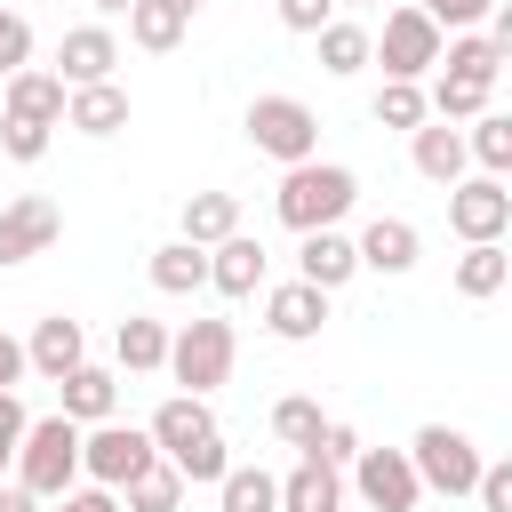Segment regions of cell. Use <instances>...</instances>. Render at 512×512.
Listing matches in <instances>:
<instances>
[{
	"mask_svg": "<svg viewBox=\"0 0 512 512\" xmlns=\"http://www.w3.org/2000/svg\"><path fill=\"white\" fill-rule=\"evenodd\" d=\"M352 256H360V272H384V280H400V272H416V256H424V232H416L408 216H376V224H360V232H352Z\"/></svg>",
	"mask_w": 512,
	"mask_h": 512,
	"instance_id": "cell-13",
	"label": "cell"
},
{
	"mask_svg": "<svg viewBox=\"0 0 512 512\" xmlns=\"http://www.w3.org/2000/svg\"><path fill=\"white\" fill-rule=\"evenodd\" d=\"M352 200H360V176L344 168V160H296V168H280V192H272V216L304 240V232H328V224H344L352 216Z\"/></svg>",
	"mask_w": 512,
	"mask_h": 512,
	"instance_id": "cell-2",
	"label": "cell"
},
{
	"mask_svg": "<svg viewBox=\"0 0 512 512\" xmlns=\"http://www.w3.org/2000/svg\"><path fill=\"white\" fill-rule=\"evenodd\" d=\"M120 512H184V472L176 464H144L120 488Z\"/></svg>",
	"mask_w": 512,
	"mask_h": 512,
	"instance_id": "cell-31",
	"label": "cell"
},
{
	"mask_svg": "<svg viewBox=\"0 0 512 512\" xmlns=\"http://www.w3.org/2000/svg\"><path fill=\"white\" fill-rule=\"evenodd\" d=\"M448 280H456V296H472V304H488V296H496V288L512 280V256H504V240H480V248H464Z\"/></svg>",
	"mask_w": 512,
	"mask_h": 512,
	"instance_id": "cell-28",
	"label": "cell"
},
{
	"mask_svg": "<svg viewBox=\"0 0 512 512\" xmlns=\"http://www.w3.org/2000/svg\"><path fill=\"white\" fill-rule=\"evenodd\" d=\"M80 360H88V328H80V320H64V312H48V320L24 336V368H32V376H48V384H56V376H72Z\"/></svg>",
	"mask_w": 512,
	"mask_h": 512,
	"instance_id": "cell-17",
	"label": "cell"
},
{
	"mask_svg": "<svg viewBox=\"0 0 512 512\" xmlns=\"http://www.w3.org/2000/svg\"><path fill=\"white\" fill-rule=\"evenodd\" d=\"M24 64H32V24H24V16L0 0V80H16Z\"/></svg>",
	"mask_w": 512,
	"mask_h": 512,
	"instance_id": "cell-36",
	"label": "cell"
},
{
	"mask_svg": "<svg viewBox=\"0 0 512 512\" xmlns=\"http://www.w3.org/2000/svg\"><path fill=\"white\" fill-rule=\"evenodd\" d=\"M56 400H64L56 416H72L80 432H88V424H112V416H120V376L96 368V360H80L72 376H56Z\"/></svg>",
	"mask_w": 512,
	"mask_h": 512,
	"instance_id": "cell-16",
	"label": "cell"
},
{
	"mask_svg": "<svg viewBox=\"0 0 512 512\" xmlns=\"http://www.w3.org/2000/svg\"><path fill=\"white\" fill-rule=\"evenodd\" d=\"M336 8H368V0H336Z\"/></svg>",
	"mask_w": 512,
	"mask_h": 512,
	"instance_id": "cell-48",
	"label": "cell"
},
{
	"mask_svg": "<svg viewBox=\"0 0 512 512\" xmlns=\"http://www.w3.org/2000/svg\"><path fill=\"white\" fill-rule=\"evenodd\" d=\"M408 160H416V176L440 184V192L464 184V168H472V160H464V128H448V120H424V128L408 136Z\"/></svg>",
	"mask_w": 512,
	"mask_h": 512,
	"instance_id": "cell-19",
	"label": "cell"
},
{
	"mask_svg": "<svg viewBox=\"0 0 512 512\" xmlns=\"http://www.w3.org/2000/svg\"><path fill=\"white\" fill-rule=\"evenodd\" d=\"M56 232H64V208H56L48 192H16V200L0 208V272H8V264L48 256V248H56Z\"/></svg>",
	"mask_w": 512,
	"mask_h": 512,
	"instance_id": "cell-11",
	"label": "cell"
},
{
	"mask_svg": "<svg viewBox=\"0 0 512 512\" xmlns=\"http://www.w3.org/2000/svg\"><path fill=\"white\" fill-rule=\"evenodd\" d=\"M352 272H360V256H352V232H336V224H328V232H304V248H296V280H304V288L336 296Z\"/></svg>",
	"mask_w": 512,
	"mask_h": 512,
	"instance_id": "cell-18",
	"label": "cell"
},
{
	"mask_svg": "<svg viewBox=\"0 0 512 512\" xmlns=\"http://www.w3.org/2000/svg\"><path fill=\"white\" fill-rule=\"evenodd\" d=\"M144 464H160V448H152L144 424H120V416H112V424H88V432H80V480H96V488L120 496Z\"/></svg>",
	"mask_w": 512,
	"mask_h": 512,
	"instance_id": "cell-7",
	"label": "cell"
},
{
	"mask_svg": "<svg viewBox=\"0 0 512 512\" xmlns=\"http://www.w3.org/2000/svg\"><path fill=\"white\" fill-rule=\"evenodd\" d=\"M240 128H248V144H256L264 160H280V168L320 160V112H312L304 96H280V88H272V96H256V104H248V120H240Z\"/></svg>",
	"mask_w": 512,
	"mask_h": 512,
	"instance_id": "cell-6",
	"label": "cell"
},
{
	"mask_svg": "<svg viewBox=\"0 0 512 512\" xmlns=\"http://www.w3.org/2000/svg\"><path fill=\"white\" fill-rule=\"evenodd\" d=\"M48 136H56V128H32V120H0V152H8V160H24V168L48 152Z\"/></svg>",
	"mask_w": 512,
	"mask_h": 512,
	"instance_id": "cell-38",
	"label": "cell"
},
{
	"mask_svg": "<svg viewBox=\"0 0 512 512\" xmlns=\"http://www.w3.org/2000/svg\"><path fill=\"white\" fill-rule=\"evenodd\" d=\"M232 360H240V336H232V320H184V328L168 336V368H160V376H176V392L208 400V392L232 376Z\"/></svg>",
	"mask_w": 512,
	"mask_h": 512,
	"instance_id": "cell-4",
	"label": "cell"
},
{
	"mask_svg": "<svg viewBox=\"0 0 512 512\" xmlns=\"http://www.w3.org/2000/svg\"><path fill=\"white\" fill-rule=\"evenodd\" d=\"M152 448H160V464H176L184 472V488H216L224 472H232V456H224V432H216V416H208V400H192V392H168L160 408H152Z\"/></svg>",
	"mask_w": 512,
	"mask_h": 512,
	"instance_id": "cell-1",
	"label": "cell"
},
{
	"mask_svg": "<svg viewBox=\"0 0 512 512\" xmlns=\"http://www.w3.org/2000/svg\"><path fill=\"white\" fill-rule=\"evenodd\" d=\"M128 8H136V0H96V16H128Z\"/></svg>",
	"mask_w": 512,
	"mask_h": 512,
	"instance_id": "cell-46",
	"label": "cell"
},
{
	"mask_svg": "<svg viewBox=\"0 0 512 512\" xmlns=\"http://www.w3.org/2000/svg\"><path fill=\"white\" fill-rule=\"evenodd\" d=\"M112 64H120V40H112V24H72L64 40H56V80L64 88H96V80H112Z\"/></svg>",
	"mask_w": 512,
	"mask_h": 512,
	"instance_id": "cell-12",
	"label": "cell"
},
{
	"mask_svg": "<svg viewBox=\"0 0 512 512\" xmlns=\"http://www.w3.org/2000/svg\"><path fill=\"white\" fill-rule=\"evenodd\" d=\"M0 120H32V128H64V80L56 72H40V64H24L16 80H8V112Z\"/></svg>",
	"mask_w": 512,
	"mask_h": 512,
	"instance_id": "cell-21",
	"label": "cell"
},
{
	"mask_svg": "<svg viewBox=\"0 0 512 512\" xmlns=\"http://www.w3.org/2000/svg\"><path fill=\"white\" fill-rule=\"evenodd\" d=\"M264 328H272L280 344H312V336L328 328V296L304 288V280H280V288H264Z\"/></svg>",
	"mask_w": 512,
	"mask_h": 512,
	"instance_id": "cell-15",
	"label": "cell"
},
{
	"mask_svg": "<svg viewBox=\"0 0 512 512\" xmlns=\"http://www.w3.org/2000/svg\"><path fill=\"white\" fill-rule=\"evenodd\" d=\"M448 232H456L464 248L504 240V232H512V192H504V176H464V184H448Z\"/></svg>",
	"mask_w": 512,
	"mask_h": 512,
	"instance_id": "cell-10",
	"label": "cell"
},
{
	"mask_svg": "<svg viewBox=\"0 0 512 512\" xmlns=\"http://www.w3.org/2000/svg\"><path fill=\"white\" fill-rule=\"evenodd\" d=\"M184 24H192V16H176V8H160V0H136V8H128V40L152 48V56H168V48L184 40Z\"/></svg>",
	"mask_w": 512,
	"mask_h": 512,
	"instance_id": "cell-33",
	"label": "cell"
},
{
	"mask_svg": "<svg viewBox=\"0 0 512 512\" xmlns=\"http://www.w3.org/2000/svg\"><path fill=\"white\" fill-rule=\"evenodd\" d=\"M488 80H456V72H432V88H424V112L432 120H448V128H464V120H480L488 112Z\"/></svg>",
	"mask_w": 512,
	"mask_h": 512,
	"instance_id": "cell-26",
	"label": "cell"
},
{
	"mask_svg": "<svg viewBox=\"0 0 512 512\" xmlns=\"http://www.w3.org/2000/svg\"><path fill=\"white\" fill-rule=\"evenodd\" d=\"M48 512H120V496H112V488H96V480H88V488H64V496H56V504H48Z\"/></svg>",
	"mask_w": 512,
	"mask_h": 512,
	"instance_id": "cell-42",
	"label": "cell"
},
{
	"mask_svg": "<svg viewBox=\"0 0 512 512\" xmlns=\"http://www.w3.org/2000/svg\"><path fill=\"white\" fill-rule=\"evenodd\" d=\"M408 464H416V480L432 488V496H472V480H480V448H472V432H456V424H416V440H408Z\"/></svg>",
	"mask_w": 512,
	"mask_h": 512,
	"instance_id": "cell-8",
	"label": "cell"
},
{
	"mask_svg": "<svg viewBox=\"0 0 512 512\" xmlns=\"http://www.w3.org/2000/svg\"><path fill=\"white\" fill-rule=\"evenodd\" d=\"M112 360H120L128 376H160V368H168V328L144 320V312H128V320L112 328Z\"/></svg>",
	"mask_w": 512,
	"mask_h": 512,
	"instance_id": "cell-24",
	"label": "cell"
},
{
	"mask_svg": "<svg viewBox=\"0 0 512 512\" xmlns=\"http://www.w3.org/2000/svg\"><path fill=\"white\" fill-rule=\"evenodd\" d=\"M24 424H32V416H24V400H16V392H0V456H16Z\"/></svg>",
	"mask_w": 512,
	"mask_h": 512,
	"instance_id": "cell-43",
	"label": "cell"
},
{
	"mask_svg": "<svg viewBox=\"0 0 512 512\" xmlns=\"http://www.w3.org/2000/svg\"><path fill=\"white\" fill-rule=\"evenodd\" d=\"M464 160H480V176H504L512 168V112H480L464 128Z\"/></svg>",
	"mask_w": 512,
	"mask_h": 512,
	"instance_id": "cell-32",
	"label": "cell"
},
{
	"mask_svg": "<svg viewBox=\"0 0 512 512\" xmlns=\"http://www.w3.org/2000/svg\"><path fill=\"white\" fill-rule=\"evenodd\" d=\"M312 456H320V464H336V472H344V464H352V456H360V432H352V424H336V416H328V424H320V440H312Z\"/></svg>",
	"mask_w": 512,
	"mask_h": 512,
	"instance_id": "cell-39",
	"label": "cell"
},
{
	"mask_svg": "<svg viewBox=\"0 0 512 512\" xmlns=\"http://www.w3.org/2000/svg\"><path fill=\"white\" fill-rule=\"evenodd\" d=\"M472 496H480V512H512V464H504V456H496V464H480Z\"/></svg>",
	"mask_w": 512,
	"mask_h": 512,
	"instance_id": "cell-40",
	"label": "cell"
},
{
	"mask_svg": "<svg viewBox=\"0 0 512 512\" xmlns=\"http://www.w3.org/2000/svg\"><path fill=\"white\" fill-rule=\"evenodd\" d=\"M0 472H8V456H0Z\"/></svg>",
	"mask_w": 512,
	"mask_h": 512,
	"instance_id": "cell-49",
	"label": "cell"
},
{
	"mask_svg": "<svg viewBox=\"0 0 512 512\" xmlns=\"http://www.w3.org/2000/svg\"><path fill=\"white\" fill-rule=\"evenodd\" d=\"M8 464H16V488H24V496L56 504L64 488H80V424H72V416H32Z\"/></svg>",
	"mask_w": 512,
	"mask_h": 512,
	"instance_id": "cell-3",
	"label": "cell"
},
{
	"mask_svg": "<svg viewBox=\"0 0 512 512\" xmlns=\"http://www.w3.org/2000/svg\"><path fill=\"white\" fill-rule=\"evenodd\" d=\"M152 288H160V296H200V288H208V248H192V240L152 248Z\"/></svg>",
	"mask_w": 512,
	"mask_h": 512,
	"instance_id": "cell-27",
	"label": "cell"
},
{
	"mask_svg": "<svg viewBox=\"0 0 512 512\" xmlns=\"http://www.w3.org/2000/svg\"><path fill=\"white\" fill-rule=\"evenodd\" d=\"M272 8H280V24H288V32H304V40L336 16V0H272Z\"/></svg>",
	"mask_w": 512,
	"mask_h": 512,
	"instance_id": "cell-41",
	"label": "cell"
},
{
	"mask_svg": "<svg viewBox=\"0 0 512 512\" xmlns=\"http://www.w3.org/2000/svg\"><path fill=\"white\" fill-rule=\"evenodd\" d=\"M16 384H24V336L0 328V392H16Z\"/></svg>",
	"mask_w": 512,
	"mask_h": 512,
	"instance_id": "cell-44",
	"label": "cell"
},
{
	"mask_svg": "<svg viewBox=\"0 0 512 512\" xmlns=\"http://www.w3.org/2000/svg\"><path fill=\"white\" fill-rule=\"evenodd\" d=\"M344 472H352V496H360L368 512H416V504H424V480H416L408 448H360Z\"/></svg>",
	"mask_w": 512,
	"mask_h": 512,
	"instance_id": "cell-9",
	"label": "cell"
},
{
	"mask_svg": "<svg viewBox=\"0 0 512 512\" xmlns=\"http://www.w3.org/2000/svg\"><path fill=\"white\" fill-rule=\"evenodd\" d=\"M264 272H272V256H264V240H256V232H232V240H216V248H208V288H216V296H232V304H248V296L264 288Z\"/></svg>",
	"mask_w": 512,
	"mask_h": 512,
	"instance_id": "cell-14",
	"label": "cell"
},
{
	"mask_svg": "<svg viewBox=\"0 0 512 512\" xmlns=\"http://www.w3.org/2000/svg\"><path fill=\"white\" fill-rule=\"evenodd\" d=\"M160 8H176V16H200V0H160Z\"/></svg>",
	"mask_w": 512,
	"mask_h": 512,
	"instance_id": "cell-47",
	"label": "cell"
},
{
	"mask_svg": "<svg viewBox=\"0 0 512 512\" xmlns=\"http://www.w3.org/2000/svg\"><path fill=\"white\" fill-rule=\"evenodd\" d=\"M416 8H424V16L440 24V32H480L496 0H416Z\"/></svg>",
	"mask_w": 512,
	"mask_h": 512,
	"instance_id": "cell-37",
	"label": "cell"
},
{
	"mask_svg": "<svg viewBox=\"0 0 512 512\" xmlns=\"http://www.w3.org/2000/svg\"><path fill=\"white\" fill-rule=\"evenodd\" d=\"M440 24L408 0V8H384V32H368V64H384V80H432V64H440Z\"/></svg>",
	"mask_w": 512,
	"mask_h": 512,
	"instance_id": "cell-5",
	"label": "cell"
},
{
	"mask_svg": "<svg viewBox=\"0 0 512 512\" xmlns=\"http://www.w3.org/2000/svg\"><path fill=\"white\" fill-rule=\"evenodd\" d=\"M368 120H376V128H408V136H416L432 112H424V88H416V80H384V88H376V104H368Z\"/></svg>",
	"mask_w": 512,
	"mask_h": 512,
	"instance_id": "cell-34",
	"label": "cell"
},
{
	"mask_svg": "<svg viewBox=\"0 0 512 512\" xmlns=\"http://www.w3.org/2000/svg\"><path fill=\"white\" fill-rule=\"evenodd\" d=\"M312 40H320V72H336V80L368 72V24H344V16H328Z\"/></svg>",
	"mask_w": 512,
	"mask_h": 512,
	"instance_id": "cell-30",
	"label": "cell"
},
{
	"mask_svg": "<svg viewBox=\"0 0 512 512\" xmlns=\"http://www.w3.org/2000/svg\"><path fill=\"white\" fill-rule=\"evenodd\" d=\"M280 512H344V472L320 456H296V472L280 480Z\"/></svg>",
	"mask_w": 512,
	"mask_h": 512,
	"instance_id": "cell-22",
	"label": "cell"
},
{
	"mask_svg": "<svg viewBox=\"0 0 512 512\" xmlns=\"http://www.w3.org/2000/svg\"><path fill=\"white\" fill-rule=\"evenodd\" d=\"M216 512H280V480L264 464H232L216 480Z\"/></svg>",
	"mask_w": 512,
	"mask_h": 512,
	"instance_id": "cell-29",
	"label": "cell"
},
{
	"mask_svg": "<svg viewBox=\"0 0 512 512\" xmlns=\"http://www.w3.org/2000/svg\"><path fill=\"white\" fill-rule=\"evenodd\" d=\"M432 72H456V80H488V88H496V72H504V48H496L488 32H448Z\"/></svg>",
	"mask_w": 512,
	"mask_h": 512,
	"instance_id": "cell-25",
	"label": "cell"
},
{
	"mask_svg": "<svg viewBox=\"0 0 512 512\" xmlns=\"http://www.w3.org/2000/svg\"><path fill=\"white\" fill-rule=\"evenodd\" d=\"M176 224H184L176 240L216 248V240H232V232H240V200H232V192H184V216H176Z\"/></svg>",
	"mask_w": 512,
	"mask_h": 512,
	"instance_id": "cell-23",
	"label": "cell"
},
{
	"mask_svg": "<svg viewBox=\"0 0 512 512\" xmlns=\"http://www.w3.org/2000/svg\"><path fill=\"white\" fill-rule=\"evenodd\" d=\"M64 128H80V136H120V128H128V88H120V80L64 88Z\"/></svg>",
	"mask_w": 512,
	"mask_h": 512,
	"instance_id": "cell-20",
	"label": "cell"
},
{
	"mask_svg": "<svg viewBox=\"0 0 512 512\" xmlns=\"http://www.w3.org/2000/svg\"><path fill=\"white\" fill-rule=\"evenodd\" d=\"M320 400H304V392H288V400H272V432L296 448V456H312V440H320Z\"/></svg>",
	"mask_w": 512,
	"mask_h": 512,
	"instance_id": "cell-35",
	"label": "cell"
},
{
	"mask_svg": "<svg viewBox=\"0 0 512 512\" xmlns=\"http://www.w3.org/2000/svg\"><path fill=\"white\" fill-rule=\"evenodd\" d=\"M0 512H48V504H40V496H24L16 480H0Z\"/></svg>",
	"mask_w": 512,
	"mask_h": 512,
	"instance_id": "cell-45",
	"label": "cell"
}]
</instances>
